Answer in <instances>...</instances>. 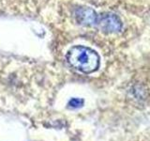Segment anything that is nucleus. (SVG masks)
I'll return each mask as SVG.
<instances>
[{"label":"nucleus","mask_w":150,"mask_h":141,"mask_svg":"<svg viewBox=\"0 0 150 141\" xmlns=\"http://www.w3.org/2000/svg\"><path fill=\"white\" fill-rule=\"evenodd\" d=\"M69 64L83 73H92L98 69L100 58L95 50L86 46L71 47L66 56Z\"/></svg>","instance_id":"1"},{"label":"nucleus","mask_w":150,"mask_h":141,"mask_svg":"<svg viewBox=\"0 0 150 141\" xmlns=\"http://www.w3.org/2000/svg\"><path fill=\"white\" fill-rule=\"evenodd\" d=\"M97 26L108 34H115L122 30L123 25H122V22L118 16L114 13L107 12L98 15Z\"/></svg>","instance_id":"2"},{"label":"nucleus","mask_w":150,"mask_h":141,"mask_svg":"<svg viewBox=\"0 0 150 141\" xmlns=\"http://www.w3.org/2000/svg\"><path fill=\"white\" fill-rule=\"evenodd\" d=\"M75 17L79 24L83 26H97L98 15L90 8H80L75 12Z\"/></svg>","instance_id":"3"},{"label":"nucleus","mask_w":150,"mask_h":141,"mask_svg":"<svg viewBox=\"0 0 150 141\" xmlns=\"http://www.w3.org/2000/svg\"><path fill=\"white\" fill-rule=\"evenodd\" d=\"M83 105V100L79 98H72L71 100L69 102V106L72 108H79Z\"/></svg>","instance_id":"4"}]
</instances>
